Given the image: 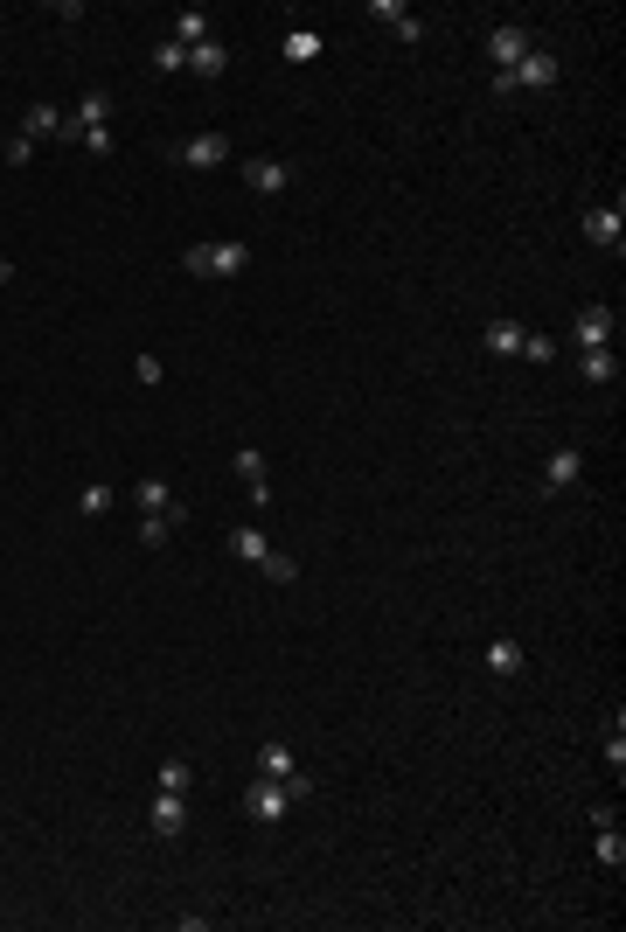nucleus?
<instances>
[{"mask_svg": "<svg viewBox=\"0 0 626 932\" xmlns=\"http://www.w3.org/2000/svg\"><path fill=\"white\" fill-rule=\"evenodd\" d=\"M56 140H77V147H91L98 160H112V98L105 91H84L77 112H63Z\"/></svg>", "mask_w": 626, "mask_h": 932, "instance_id": "1", "label": "nucleus"}, {"mask_svg": "<svg viewBox=\"0 0 626 932\" xmlns=\"http://www.w3.org/2000/svg\"><path fill=\"white\" fill-rule=\"evenodd\" d=\"M557 84V56L550 49H529L515 70H494V98H515V91H550Z\"/></svg>", "mask_w": 626, "mask_h": 932, "instance_id": "2", "label": "nucleus"}, {"mask_svg": "<svg viewBox=\"0 0 626 932\" xmlns=\"http://www.w3.org/2000/svg\"><path fill=\"white\" fill-rule=\"evenodd\" d=\"M181 265H188L195 279H237V272L251 265V244H188Z\"/></svg>", "mask_w": 626, "mask_h": 932, "instance_id": "3", "label": "nucleus"}, {"mask_svg": "<svg viewBox=\"0 0 626 932\" xmlns=\"http://www.w3.org/2000/svg\"><path fill=\"white\" fill-rule=\"evenodd\" d=\"M244 814L251 821H286L293 814V793H286V779H265V773H251V786H244Z\"/></svg>", "mask_w": 626, "mask_h": 932, "instance_id": "4", "label": "nucleus"}, {"mask_svg": "<svg viewBox=\"0 0 626 932\" xmlns=\"http://www.w3.org/2000/svg\"><path fill=\"white\" fill-rule=\"evenodd\" d=\"M585 237H592L599 251H626V209H620V195L585 209Z\"/></svg>", "mask_w": 626, "mask_h": 932, "instance_id": "5", "label": "nucleus"}, {"mask_svg": "<svg viewBox=\"0 0 626 932\" xmlns=\"http://www.w3.org/2000/svg\"><path fill=\"white\" fill-rule=\"evenodd\" d=\"M529 49H536V35H529L522 21H501V28L487 35V56H494V70H515V63H522Z\"/></svg>", "mask_w": 626, "mask_h": 932, "instance_id": "6", "label": "nucleus"}, {"mask_svg": "<svg viewBox=\"0 0 626 932\" xmlns=\"http://www.w3.org/2000/svg\"><path fill=\"white\" fill-rule=\"evenodd\" d=\"M147 821H154V835H160V842L188 835V793H167V786H160V800L147 807Z\"/></svg>", "mask_w": 626, "mask_h": 932, "instance_id": "7", "label": "nucleus"}, {"mask_svg": "<svg viewBox=\"0 0 626 932\" xmlns=\"http://www.w3.org/2000/svg\"><path fill=\"white\" fill-rule=\"evenodd\" d=\"M571 341H578V348H613V307L592 300V307L571 320Z\"/></svg>", "mask_w": 626, "mask_h": 932, "instance_id": "8", "label": "nucleus"}, {"mask_svg": "<svg viewBox=\"0 0 626 932\" xmlns=\"http://www.w3.org/2000/svg\"><path fill=\"white\" fill-rule=\"evenodd\" d=\"M578 473H585V453H578V446H557V453L543 460V494H564V487H578Z\"/></svg>", "mask_w": 626, "mask_h": 932, "instance_id": "9", "label": "nucleus"}, {"mask_svg": "<svg viewBox=\"0 0 626 932\" xmlns=\"http://www.w3.org/2000/svg\"><path fill=\"white\" fill-rule=\"evenodd\" d=\"M244 181H251L258 195H279V188H293V167L272 160V154H251V160H244Z\"/></svg>", "mask_w": 626, "mask_h": 932, "instance_id": "10", "label": "nucleus"}, {"mask_svg": "<svg viewBox=\"0 0 626 932\" xmlns=\"http://www.w3.org/2000/svg\"><path fill=\"white\" fill-rule=\"evenodd\" d=\"M237 473H244V487H251V501H258V508H272V480H265V453H258V446H237Z\"/></svg>", "mask_w": 626, "mask_h": 932, "instance_id": "11", "label": "nucleus"}, {"mask_svg": "<svg viewBox=\"0 0 626 932\" xmlns=\"http://www.w3.org/2000/svg\"><path fill=\"white\" fill-rule=\"evenodd\" d=\"M133 501H140V515H167V522H181V515H188V508H181V501L167 494V480H154V473H147V480L133 487Z\"/></svg>", "mask_w": 626, "mask_h": 932, "instance_id": "12", "label": "nucleus"}, {"mask_svg": "<svg viewBox=\"0 0 626 932\" xmlns=\"http://www.w3.org/2000/svg\"><path fill=\"white\" fill-rule=\"evenodd\" d=\"M230 557H237V564H265V557H272V536H265L258 522H237V529H230Z\"/></svg>", "mask_w": 626, "mask_h": 932, "instance_id": "13", "label": "nucleus"}, {"mask_svg": "<svg viewBox=\"0 0 626 932\" xmlns=\"http://www.w3.org/2000/svg\"><path fill=\"white\" fill-rule=\"evenodd\" d=\"M230 160V133H195L181 147V167H223Z\"/></svg>", "mask_w": 626, "mask_h": 932, "instance_id": "14", "label": "nucleus"}, {"mask_svg": "<svg viewBox=\"0 0 626 932\" xmlns=\"http://www.w3.org/2000/svg\"><path fill=\"white\" fill-rule=\"evenodd\" d=\"M487 668H494L501 682H515V675L529 668V654H522V640H508V633H501V640H487Z\"/></svg>", "mask_w": 626, "mask_h": 932, "instance_id": "15", "label": "nucleus"}, {"mask_svg": "<svg viewBox=\"0 0 626 932\" xmlns=\"http://www.w3.org/2000/svg\"><path fill=\"white\" fill-rule=\"evenodd\" d=\"M369 14H376V21H390V28H397L404 42H418V35H425V21H418V14H411L404 0H369Z\"/></svg>", "mask_w": 626, "mask_h": 932, "instance_id": "16", "label": "nucleus"}, {"mask_svg": "<svg viewBox=\"0 0 626 932\" xmlns=\"http://www.w3.org/2000/svg\"><path fill=\"white\" fill-rule=\"evenodd\" d=\"M56 126H63V112H56V105H28V119H21V133H14V140H28V147H35V140H56Z\"/></svg>", "mask_w": 626, "mask_h": 932, "instance_id": "17", "label": "nucleus"}, {"mask_svg": "<svg viewBox=\"0 0 626 932\" xmlns=\"http://www.w3.org/2000/svg\"><path fill=\"white\" fill-rule=\"evenodd\" d=\"M578 369H585V383L606 390V383L620 376V355H613V348H578Z\"/></svg>", "mask_w": 626, "mask_h": 932, "instance_id": "18", "label": "nucleus"}, {"mask_svg": "<svg viewBox=\"0 0 626 932\" xmlns=\"http://www.w3.org/2000/svg\"><path fill=\"white\" fill-rule=\"evenodd\" d=\"M167 42H181V49L209 42V14H202V7H181V14H174V35H167Z\"/></svg>", "mask_w": 626, "mask_h": 932, "instance_id": "19", "label": "nucleus"}, {"mask_svg": "<svg viewBox=\"0 0 626 932\" xmlns=\"http://www.w3.org/2000/svg\"><path fill=\"white\" fill-rule=\"evenodd\" d=\"M223 63H230V49H223V42H216V35H209V42H195V49H188V70H195V77H223Z\"/></svg>", "mask_w": 626, "mask_h": 932, "instance_id": "20", "label": "nucleus"}, {"mask_svg": "<svg viewBox=\"0 0 626 932\" xmlns=\"http://www.w3.org/2000/svg\"><path fill=\"white\" fill-rule=\"evenodd\" d=\"M258 773H265V779H293V773H300L293 745H258Z\"/></svg>", "mask_w": 626, "mask_h": 932, "instance_id": "21", "label": "nucleus"}, {"mask_svg": "<svg viewBox=\"0 0 626 932\" xmlns=\"http://www.w3.org/2000/svg\"><path fill=\"white\" fill-rule=\"evenodd\" d=\"M592 835H599V842H592V856H599L606 870H626V835H620V821H613V828H592Z\"/></svg>", "mask_w": 626, "mask_h": 932, "instance_id": "22", "label": "nucleus"}, {"mask_svg": "<svg viewBox=\"0 0 626 932\" xmlns=\"http://www.w3.org/2000/svg\"><path fill=\"white\" fill-rule=\"evenodd\" d=\"M522 334H529V327H515V320H494V327H487V348H494V355H522Z\"/></svg>", "mask_w": 626, "mask_h": 932, "instance_id": "23", "label": "nucleus"}, {"mask_svg": "<svg viewBox=\"0 0 626 932\" xmlns=\"http://www.w3.org/2000/svg\"><path fill=\"white\" fill-rule=\"evenodd\" d=\"M160 786H167V793H188V786H195V766H188L181 752H174V759H160Z\"/></svg>", "mask_w": 626, "mask_h": 932, "instance_id": "24", "label": "nucleus"}, {"mask_svg": "<svg viewBox=\"0 0 626 932\" xmlns=\"http://www.w3.org/2000/svg\"><path fill=\"white\" fill-rule=\"evenodd\" d=\"M313 56H320V35L313 28H293L286 35V63H313Z\"/></svg>", "mask_w": 626, "mask_h": 932, "instance_id": "25", "label": "nucleus"}, {"mask_svg": "<svg viewBox=\"0 0 626 932\" xmlns=\"http://www.w3.org/2000/svg\"><path fill=\"white\" fill-rule=\"evenodd\" d=\"M258 571H265V578H272V585H293V578H300V564H293V557H286V550H272V557H265V564H258Z\"/></svg>", "mask_w": 626, "mask_h": 932, "instance_id": "26", "label": "nucleus"}, {"mask_svg": "<svg viewBox=\"0 0 626 932\" xmlns=\"http://www.w3.org/2000/svg\"><path fill=\"white\" fill-rule=\"evenodd\" d=\"M174 529H181V522H167V515H147V522H140V543H147V550H160V543H167Z\"/></svg>", "mask_w": 626, "mask_h": 932, "instance_id": "27", "label": "nucleus"}, {"mask_svg": "<svg viewBox=\"0 0 626 932\" xmlns=\"http://www.w3.org/2000/svg\"><path fill=\"white\" fill-rule=\"evenodd\" d=\"M522 362H557V341L550 334H522Z\"/></svg>", "mask_w": 626, "mask_h": 932, "instance_id": "28", "label": "nucleus"}, {"mask_svg": "<svg viewBox=\"0 0 626 932\" xmlns=\"http://www.w3.org/2000/svg\"><path fill=\"white\" fill-rule=\"evenodd\" d=\"M154 70H167V77H174V70H188V49H181V42H160V49H154Z\"/></svg>", "mask_w": 626, "mask_h": 932, "instance_id": "29", "label": "nucleus"}, {"mask_svg": "<svg viewBox=\"0 0 626 932\" xmlns=\"http://www.w3.org/2000/svg\"><path fill=\"white\" fill-rule=\"evenodd\" d=\"M606 766H613V773H620V766H626V731H620V717L606 724Z\"/></svg>", "mask_w": 626, "mask_h": 932, "instance_id": "30", "label": "nucleus"}, {"mask_svg": "<svg viewBox=\"0 0 626 932\" xmlns=\"http://www.w3.org/2000/svg\"><path fill=\"white\" fill-rule=\"evenodd\" d=\"M77 508H84V515H105V508H112V487H84Z\"/></svg>", "mask_w": 626, "mask_h": 932, "instance_id": "31", "label": "nucleus"}, {"mask_svg": "<svg viewBox=\"0 0 626 932\" xmlns=\"http://www.w3.org/2000/svg\"><path fill=\"white\" fill-rule=\"evenodd\" d=\"M7 279H14V265H7V258H0V286H7Z\"/></svg>", "mask_w": 626, "mask_h": 932, "instance_id": "32", "label": "nucleus"}]
</instances>
